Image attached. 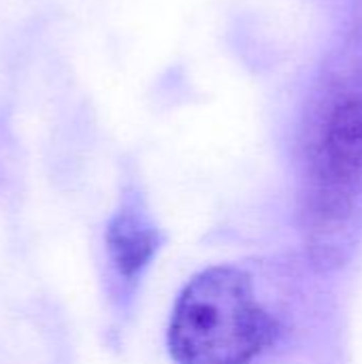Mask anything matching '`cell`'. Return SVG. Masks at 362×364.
Instances as JSON below:
<instances>
[{
  "label": "cell",
  "mask_w": 362,
  "mask_h": 364,
  "mask_svg": "<svg viewBox=\"0 0 362 364\" xmlns=\"http://www.w3.org/2000/svg\"><path fill=\"white\" fill-rule=\"evenodd\" d=\"M299 224L309 260L344 267L362 241V28L331 51L299 134Z\"/></svg>",
  "instance_id": "obj_1"
},
{
  "label": "cell",
  "mask_w": 362,
  "mask_h": 364,
  "mask_svg": "<svg viewBox=\"0 0 362 364\" xmlns=\"http://www.w3.org/2000/svg\"><path fill=\"white\" fill-rule=\"evenodd\" d=\"M277 322L237 267H209L175 301L169 352L175 364H254L275 341Z\"/></svg>",
  "instance_id": "obj_2"
},
{
  "label": "cell",
  "mask_w": 362,
  "mask_h": 364,
  "mask_svg": "<svg viewBox=\"0 0 362 364\" xmlns=\"http://www.w3.org/2000/svg\"><path fill=\"white\" fill-rule=\"evenodd\" d=\"M162 241L164 237L147 215L145 207L134 196H126L105 230L107 260L122 294L134 292Z\"/></svg>",
  "instance_id": "obj_3"
}]
</instances>
